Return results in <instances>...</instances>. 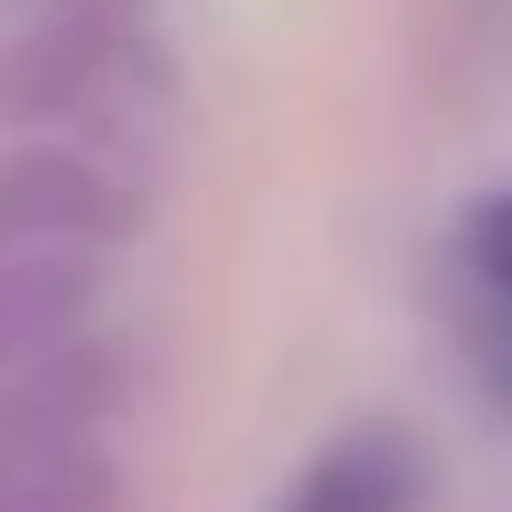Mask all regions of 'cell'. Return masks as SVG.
Returning a JSON list of instances; mask_svg holds the SVG:
<instances>
[{"instance_id": "1", "label": "cell", "mask_w": 512, "mask_h": 512, "mask_svg": "<svg viewBox=\"0 0 512 512\" xmlns=\"http://www.w3.org/2000/svg\"><path fill=\"white\" fill-rule=\"evenodd\" d=\"M133 181L76 143L0 152V266H114L133 238Z\"/></svg>"}, {"instance_id": "2", "label": "cell", "mask_w": 512, "mask_h": 512, "mask_svg": "<svg viewBox=\"0 0 512 512\" xmlns=\"http://www.w3.org/2000/svg\"><path fill=\"white\" fill-rule=\"evenodd\" d=\"M133 57V10L124 0H29L10 38H0V105L10 114H86L114 95Z\"/></svg>"}, {"instance_id": "3", "label": "cell", "mask_w": 512, "mask_h": 512, "mask_svg": "<svg viewBox=\"0 0 512 512\" xmlns=\"http://www.w3.org/2000/svg\"><path fill=\"white\" fill-rule=\"evenodd\" d=\"M418 503H427V456L399 427H351L285 484L275 512H418Z\"/></svg>"}, {"instance_id": "4", "label": "cell", "mask_w": 512, "mask_h": 512, "mask_svg": "<svg viewBox=\"0 0 512 512\" xmlns=\"http://www.w3.org/2000/svg\"><path fill=\"white\" fill-rule=\"evenodd\" d=\"M456 323L475 370L494 380V399L512 408V190L475 200L456 228Z\"/></svg>"}, {"instance_id": "5", "label": "cell", "mask_w": 512, "mask_h": 512, "mask_svg": "<svg viewBox=\"0 0 512 512\" xmlns=\"http://www.w3.org/2000/svg\"><path fill=\"white\" fill-rule=\"evenodd\" d=\"M95 512H114V503H95Z\"/></svg>"}]
</instances>
